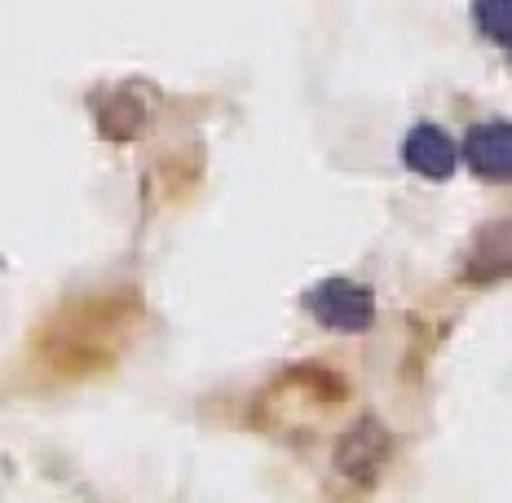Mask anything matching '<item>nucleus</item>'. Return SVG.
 Masks as SVG:
<instances>
[{
  "label": "nucleus",
  "mask_w": 512,
  "mask_h": 503,
  "mask_svg": "<svg viewBox=\"0 0 512 503\" xmlns=\"http://www.w3.org/2000/svg\"><path fill=\"white\" fill-rule=\"evenodd\" d=\"M309 314L332 331H367L376 318V296L367 287L349 283V278H327L305 296Z\"/></svg>",
  "instance_id": "1"
},
{
  "label": "nucleus",
  "mask_w": 512,
  "mask_h": 503,
  "mask_svg": "<svg viewBox=\"0 0 512 503\" xmlns=\"http://www.w3.org/2000/svg\"><path fill=\"white\" fill-rule=\"evenodd\" d=\"M464 159L477 177L486 181H512V124L490 120L468 128L464 137Z\"/></svg>",
  "instance_id": "2"
},
{
  "label": "nucleus",
  "mask_w": 512,
  "mask_h": 503,
  "mask_svg": "<svg viewBox=\"0 0 512 503\" xmlns=\"http://www.w3.org/2000/svg\"><path fill=\"white\" fill-rule=\"evenodd\" d=\"M402 159H407L411 173L446 181L455 173V164H460V151H455V142L437 124H415L407 142H402Z\"/></svg>",
  "instance_id": "3"
},
{
  "label": "nucleus",
  "mask_w": 512,
  "mask_h": 503,
  "mask_svg": "<svg viewBox=\"0 0 512 503\" xmlns=\"http://www.w3.org/2000/svg\"><path fill=\"white\" fill-rule=\"evenodd\" d=\"M477 27L499 45H512V0H477L473 5Z\"/></svg>",
  "instance_id": "4"
},
{
  "label": "nucleus",
  "mask_w": 512,
  "mask_h": 503,
  "mask_svg": "<svg viewBox=\"0 0 512 503\" xmlns=\"http://www.w3.org/2000/svg\"><path fill=\"white\" fill-rule=\"evenodd\" d=\"M508 49H512V45H508Z\"/></svg>",
  "instance_id": "5"
}]
</instances>
